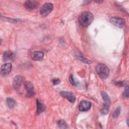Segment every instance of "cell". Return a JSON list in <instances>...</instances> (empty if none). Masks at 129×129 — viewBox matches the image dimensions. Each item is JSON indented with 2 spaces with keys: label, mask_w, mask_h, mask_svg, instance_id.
<instances>
[{
  "label": "cell",
  "mask_w": 129,
  "mask_h": 129,
  "mask_svg": "<svg viewBox=\"0 0 129 129\" xmlns=\"http://www.w3.org/2000/svg\"><path fill=\"white\" fill-rule=\"evenodd\" d=\"M94 19L93 14L89 12H84L82 13L79 17V23L83 27H86L89 26Z\"/></svg>",
  "instance_id": "obj_1"
},
{
  "label": "cell",
  "mask_w": 129,
  "mask_h": 129,
  "mask_svg": "<svg viewBox=\"0 0 129 129\" xmlns=\"http://www.w3.org/2000/svg\"><path fill=\"white\" fill-rule=\"evenodd\" d=\"M95 70L99 77L102 79H106L109 75V70L105 64H98L95 67Z\"/></svg>",
  "instance_id": "obj_2"
},
{
  "label": "cell",
  "mask_w": 129,
  "mask_h": 129,
  "mask_svg": "<svg viewBox=\"0 0 129 129\" xmlns=\"http://www.w3.org/2000/svg\"><path fill=\"white\" fill-rule=\"evenodd\" d=\"M101 94L102 99L104 101V103L103 107L101 110V112L103 114L105 115L107 114L109 111V107L111 103V99L109 95L106 92H102Z\"/></svg>",
  "instance_id": "obj_3"
},
{
  "label": "cell",
  "mask_w": 129,
  "mask_h": 129,
  "mask_svg": "<svg viewBox=\"0 0 129 129\" xmlns=\"http://www.w3.org/2000/svg\"><path fill=\"white\" fill-rule=\"evenodd\" d=\"M53 5L50 3H46L44 4L41 7L39 10L40 14L43 17L47 16L53 10Z\"/></svg>",
  "instance_id": "obj_4"
},
{
  "label": "cell",
  "mask_w": 129,
  "mask_h": 129,
  "mask_svg": "<svg viewBox=\"0 0 129 129\" xmlns=\"http://www.w3.org/2000/svg\"><path fill=\"white\" fill-rule=\"evenodd\" d=\"M24 85L27 91L26 95V97H32L34 96L35 95V92L34 90V86L32 83L29 81H26L24 83Z\"/></svg>",
  "instance_id": "obj_5"
},
{
  "label": "cell",
  "mask_w": 129,
  "mask_h": 129,
  "mask_svg": "<svg viewBox=\"0 0 129 129\" xmlns=\"http://www.w3.org/2000/svg\"><path fill=\"white\" fill-rule=\"evenodd\" d=\"M24 81V78L20 75L16 76L13 81L12 85L14 89L17 91L20 89V88Z\"/></svg>",
  "instance_id": "obj_6"
},
{
  "label": "cell",
  "mask_w": 129,
  "mask_h": 129,
  "mask_svg": "<svg viewBox=\"0 0 129 129\" xmlns=\"http://www.w3.org/2000/svg\"><path fill=\"white\" fill-rule=\"evenodd\" d=\"M110 22L114 26L119 27L122 28L124 25V22L123 20L119 17H113L110 18Z\"/></svg>",
  "instance_id": "obj_7"
},
{
  "label": "cell",
  "mask_w": 129,
  "mask_h": 129,
  "mask_svg": "<svg viewBox=\"0 0 129 129\" xmlns=\"http://www.w3.org/2000/svg\"><path fill=\"white\" fill-rule=\"evenodd\" d=\"M91 107V103L87 100L82 101L79 105V109L80 111L84 112L88 111Z\"/></svg>",
  "instance_id": "obj_8"
},
{
  "label": "cell",
  "mask_w": 129,
  "mask_h": 129,
  "mask_svg": "<svg viewBox=\"0 0 129 129\" xmlns=\"http://www.w3.org/2000/svg\"><path fill=\"white\" fill-rule=\"evenodd\" d=\"M24 7L28 10H34L38 8L39 4L38 2L35 1H26L24 3Z\"/></svg>",
  "instance_id": "obj_9"
},
{
  "label": "cell",
  "mask_w": 129,
  "mask_h": 129,
  "mask_svg": "<svg viewBox=\"0 0 129 129\" xmlns=\"http://www.w3.org/2000/svg\"><path fill=\"white\" fill-rule=\"evenodd\" d=\"M60 95L63 97L67 99L70 102L74 103L76 100L75 96L71 92L68 91H62L60 92Z\"/></svg>",
  "instance_id": "obj_10"
},
{
  "label": "cell",
  "mask_w": 129,
  "mask_h": 129,
  "mask_svg": "<svg viewBox=\"0 0 129 129\" xmlns=\"http://www.w3.org/2000/svg\"><path fill=\"white\" fill-rule=\"evenodd\" d=\"M12 69V64L10 63H7L3 64L1 67V74L3 77L7 76Z\"/></svg>",
  "instance_id": "obj_11"
},
{
  "label": "cell",
  "mask_w": 129,
  "mask_h": 129,
  "mask_svg": "<svg viewBox=\"0 0 129 129\" xmlns=\"http://www.w3.org/2000/svg\"><path fill=\"white\" fill-rule=\"evenodd\" d=\"M44 54L42 52L39 51H36L32 52L31 54L32 58L34 60L40 61L43 59Z\"/></svg>",
  "instance_id": "obj_12"
},
{
  "label": "cell",
  "mask_w": 129,
  "mask_h": 129,
  "mask_svg": "<svg viewBox=\"0 0 129 129\" xmlns=\"http://www.w3.org/2000/svg\"><path fill=\"white\" fill-rule=\"evenodd\" d=\"M14 54L13 52L7 51L4 52L3 56V59L4 61H6L9 60H13L14 58Z\"/></svg>",
  "instance_id": "obj_13"
},
{
  "label": "cell",
  "mask_w": 129,
  "mask_h": 129,
  "mask_svg": "<svg viewBox=\"0 0 129 129\" xmlns=\"http://www.w3.org/2000/svg\"><path fill=\"white\" fill-rule=\"evenodd\" d=\"M36 103L37 108V113L38 114H40L45 110V105L41 102H40L38 99L36 100Z\"/></svg>",
  "instance_id": "obj_14"
},
{
  "label": "cell",
  "mask_w": 129,
  "mask_h": 129,
  "mask_svg": "<svg viewBox=\"0 0 129 129\" xmlns=\"http://www.w3.org/2000/svg\"><path fill=\"white\" fill-rule=\"evenodd\" d=\"M6 103L8 107L11 109H13L16 105V102L15 100L10 97H8L6 99Z\"/></svg>",
  "instance_id": "obj_15"
},
{
  "label": "cell",
  "mask_w": 129,
  "mask_h": 129,
  "mask_svg": "<svg viewBox=\"0 0 129 129\" xmlns=\"http://www.w3.org/2000/svg\"><path fill=\"white\" fill-rule=\"evenodd\" d=\"M58 126L60 128H68L69 126L66 122L63 120H59L57 122Z\"/></svg>",
  "instance_id": "obj_16"
},
{
  "label": "cell",
  "mask_w": 129,
  "mask_h": 129,
  "mask_svg": "<svg viewBox=\"0 0 129 129\" xmlns=\"http://www.w3.org/2000/svg\"><path fill=\"white\" fill-rule=\"evenodd\" d=\"M77 56L78 57V58L82 61H83L84 63H88V64H90L92 63V62L88 59L84 57L81 54L78 53L77 54Z\"/></svg>",
  "instance_id": "obj_17"
},
{
  "label": "cell",
  "mask_w": 129,
  "mask_h": 129,
  "mask_svg": "<svg viewBox=\"0 0 129 129\" xmlns=\"http://www.w3.org/2000/svg\"><path fill=\"white\" fill-rule=\"evenodd\" d=\"M120 112V107H117L116 108L115 110L114 111V112L112 115V117L114 118H117L119 116Z\"/></svg>",
  "instance_id": "obj_18"
},
{
  "label": "cell",
  "mask_w": 129,
  "mask_h": 129,
  "mask_svg": "<svg viewBox=\"0 0 129 129\" xmlns=\"http://www.w3.org/2000/svg\"><path fill=\"white\" fill-rule=\"evenodd\" d=\"M69 81H70V82L71 83V84L73 86H77L78 85V83L75 81L73 75L72 74L70 75V76L69 77Z\"/></svg>",
  "instance_id": "obj_19"
},
{
  "label": "cell",
  "mask_w": 129,
  "mask_h": 129,
  "mask_svg": "<svg viewBox=\"0 0 129 129\" xmlns=\"http://www.w3.org/2000/svg\"><path fill=\"white\" fill-rule=\"evenodd\" d=\"M123 96L125 97H126V98L128 97V87L127 86H126L125 87L124 92L123 93Z\"/></svg>",
  "instance_id": "obj_20"
},
{
  "label": "cell",
  "mask_w": 129,
  "mask_h": 129,
  "mask_svg": "<svg viewBox=\"0 0 129 129\" xmlns=\"http://www.w3.org/2000/svg\"><path fill=\"white\" fill-rule=\"evenodd\" d=\"M124 84H125V82L124 81H118V82H116L115 83V85L116 86H118L119 87H122V86H123L124 85Z\"/></svg>",
  "instance_id": "obj_21"
},
{
  "label": "cell",
  "mask_w": 129,
  "mask_h": 129,
  "mask_svg": "<svg viewBox=\"0 0 129 129\" xmlns=\"http://www.w3.org/2000/svg\"><path fill=\"white\" fill-rule=\"evenodd\" d=\"M60 81L58 79H53L52 80V83L53 85H56L60 83Z\"/></svg>",
  "instance_id": "obj_22"
},
{
  "label": "cell",
  "mask_w": 129,
  "mask_h": 129,
  "mask_svg": "<svg viewBox=\"0 0 129 129\" xmlns=\"http://www.w3.org/2000/svg\"><path fill=\"white\" fill-rule=\"evenodd\" d=\"M126 122H127V126H128V118L127 119Z\"/></svg>",
  "instance_id": "obj_23"
}]
</instances>
